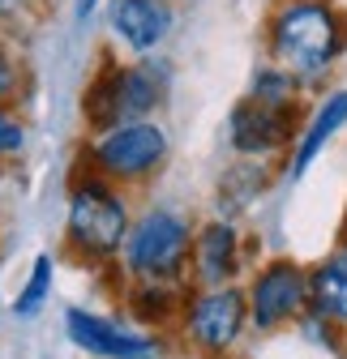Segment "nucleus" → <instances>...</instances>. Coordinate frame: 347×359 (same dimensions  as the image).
I'll return each mask as SVG.
<instances>
[{
    "mask_svg": "<svg viewBox=\"0 0 347 359\" xmlns=\"http://www.w3.org/2000/svg\"><path fill=\"white\" fill-rule=\"evenodd\" d=\"M266 52L300 86H317L347 52V13L334 0H279L266 18Z\"/></svg>",
    "mask_w": 347,
    "mask_h": 359,
    "instance_id": "obj_1",
    "label": "nucleus"
},
{
    "mask_svg": "<svg viewBox=\"0 0 347 359\" xmlns=\"http://www.w3.org/2000/svg\"><path fill=\"white\" fill-rule=\"evenodd\" d=\"M129 240V201L112 189V180L91 171L69 189L65 244L77 261H112Z\"/></svg>",
    "mask_w": 347,
    "mask_h": 359,
    "instance_id": "obj_2",
    "label": "nucleus"
},
{
    "mask_svg": "<svg viewBox=\"0 0 347 359\" xmlns=\"http://www.w3.org/2000/svg\"><path fill=\"white\" fill-rule=\"evenodd\" d=\"M167 81H171L167 65H155V60H138V65L103 60V69L95 73V81L81 95V116L95 133L146 120L167 99Z\"/></svg>",
    "mask_w": 347,
    "mask_h": 359,
    "instance_id": "obj_3",
    "label": "nucleus"
},
{
    "mask_svg": "<svg viewBox=\"0 0 347 359\" xmlns=\"http://www.w3.org/2000/svg\"><path fill=\"white\" fill-rule=\"evenodd\" d=\"M193 227L189 218H181L176 210H146L124 240V265L133 278L146 283H176L185 274V265L193 261Z\"/></svg>",
    "mask_w": 347,
    "mask_h": 359,
    "instance_id": "obj_4",
    "label": "nucleus"
},
{
    "mask_svg": "<svg viewBox=\"0 0 347 359\" xmlns=\"http://www.w3.org/2000/svg\"><path fill=\"white\" fill-rule=\"evenodd\" d=\"M163 158H167V133L155 120L103 128L91 142V163L112 184H138V180H146L163 167Z\"/></svg>",
    "mask_w": 347,
    "mask_h": 359,
    "instance_id": "obj_5",
    "label": "nucleus"
},
{
    "mask_svg": "<svg viewBox=\"0 0 347 359\" xmlns=\"http://www.w3.org/2000/svg\"><path fill=\"white\" fill-rule=\"evenodd\" d=\"M300 99H287V103H270V99H253L244 95L232 116H228V146L240 154V158H266L292 142H300Z\"/></svg>",
    "mask_w": 347,
    "mask_h": 359,
    "instance_id": "obj_6",
    "label": "nucleus"
},
{
    "mask_svg": "<svg viewBox=\"0 0 347 359\" xmlns=\"http://www.w3.org/2000/svg\"><path fill=\"white\" fill-rule=\"evenodd\" d=\"M185 334L202 355H228L244 325H249V291L240 287H202L197 295H189L185 308Z\"/></svg>",
    "mask_w": 347,
    "mask_h": 359,
    "instance_id": "obj_7",
    "label": "nucleus"
},
{
    "mask_svg": "<svg viewBox=\"0 0 347 359\" xmlns=\"http://www.w3.org/2000/svg\"><path fill=\"white\" fill-rule=\"evenodd\" d=\"M309 312V269H300L296 261L279 257L266 261L249 283V321L253 330H283L292 321H300Z\"/></svg>",
    "mask_w": 347,
    "mask_h": 359,
    "instance_id": "obj_8",
    "label": "nucleus"
},
{
    "mask_svg": "<svg viewBox=\"0 0 347 359\" xmlns=\"http://www.w3.org/2000/svg\"><path fill=\"white\" fill-rule=\"evenodd\" d=\"M65 334L73 346H81L95 359H155V351H159L146 334H129L124 325L99 317V312H86V308L65 312Z\"/></svg>",
    "mask_w": 347,
    "mask_h": 359,
    "instance_id": "obj_9",
    "label": "nucleus"
},
{
    "mask_svg": "<svg viewBox=\"0 0 347 359\" xmlns=\"http://www.w3.org/2000/svg\"><path fill=\"white\" fill-rule=\"evenodd\" d=\"M193 278L202 287H228L240 274V231L228 218H214L193 236Z\"/></svg>",
    "mask_w": 347,
    "mask_h": 359,
    "instance_id": "obj_10",
    "label": "nucleus"
},
{
    "mask_svg": "<svg viewBox=\"0 0 347 359\" xmlns=\"http://www.w3.org/2000/svg\"><path fill=\"white\" fill-rule=\"evenodd\" d=\"M107 18H112L116 39L138 56L155 52L171 30V5L167 0H112Z\"/></svg>",
    "mask_w": 347,
    "mask_h": 359,
    "instance_id": "obj_11",
    "label": "nucleus"
},
{
    "mask_svg": "<svg viewBox=\"0 0 347 359\" xmlns=\"http://www.w3.org/2000/svg\"><path fill=\"white\" fill-rule=\"evenodd\" d=\"M347 124V90H334V95H326L322 103H317V111H313V120L305 124V133H300V142H296V150H292V180H300L309 167H313V158L326 150V142L334 137V133Z\"/></svg>",
    "mask_w": 347,
    "mask_h": 359,
    "instance_id": "obj_12",
    "label": "nucleus"
},
{
    "mask_svg": "<svg viewBox=\"0 0 347 359\" xmlns=\"http://www.w3.org/2000/svg\"><path fill=\"white\" fill-rule=\"evenodd\" d=\"M309 312L347 325V252H330L309 269Z\"/></svg>",
    "mask_w": 347,
    "mask_h": 359,
    "instance_id": "obj_13",
    "label": "nucleus"
},
{
    "mask_svg": "<svg viewBox=\"0 0 347 359\" xmlns=\"http://www.w3.org/2000/svg\"><path fill=\"white\" fill-rule=\"evenodd\" d=\"M129 308H133V317H138V321H146V325H163V321L176 317V312L185 317L189 295L181 291V278H176V283H146V278H138L133 295H129Z\"/></svg>",
    "mask_w": 347,
    "mask_h": 359,
    "instance_id": "obj_14",
    "label": "nucleus"
},
{
    "mask_svg": "<svg viewBox=\"0 0 347 359\" xmlns=\"http://www.w3.org/2000/svg\"><path fill=\"white\" fill-rule=\"evenodd\" d=\"M48 295H52V252H39L34 265H30L26 287H22L18 299H13V317H22V321L39 317L43 304H48Z\"/></svg>",
    "mask_w": 347,
    "mask_h": 359,
    "instance_id": "obj_15",
    "label": "nucleus"
},
{
    "mask_svg": "<svg viewBox=\"0 0 347 359\" xmlns=\"http://www.w3.org/2000/svg\"><path fill=\"white\" fill-rule=\"evenodd\" d=\"M262 189H266V171L257 167V158H253V163H240V167H232V171L223 175V184H219V210H223V205H228V210H244Z\"/></svg>",
    "mask_w": 347,
    "mask_h": 359,
    "instance_id": "obj_16",
    "label": "nucleus"
},
{
    "mask_svg": "<svg viewBox=\"0 0 347 359\" xmlns=\"http://www.w3.org/2000/svg\"><path fill=\"white\" fill-rule=\"evenodd\" d=\"M300 90H305V86H300L283 65H262V69H257L253 73V81H249V95L253 99H270V103H287V99H300Z\"/></svg>",
    "mask_w": 347,
    "mask_h": 359,
    "instance_id": "obj_17",
    "label": "nucleus"
},
{
    "mask_svg": "<svg viewBox=\"0 0 347 359\" xmlns=\"http://www.w3.org/2000/svg\"><path fill=\"white\" fill-rule=\"evenodd\" d=\"M26 142V133H22V120L9 116L5 107H0V154H18Z\"/></svg>",
    "mask_w": 347,
    "mask_h": 359,
    "instance_id": "obj_18",
    "label": "nucleus"
},
{
    "mask_svg": "<svg viewBox=\"0 0 347 359\" xmlns=\"http://www.w3.org/2000/svg\"><path fill=\"white\" fill-rule=\"evenodd\" d=\"M18 90V69H13V56L5 48V39H0V99H9Z\"/></svg>",
    "mask_w": 347,
    "mask_h": 359,
    "instance_id": "obj_19",
    "label": "nucleus"
},
{
    "mask_svg": "<svg viewBox=\"0 0 347 359\" xmlns=\"http://www.w3.org/2000/svg\"><path fill=\"white\" fill-rule=\"evenodd\" d=\"M95 5H99V0H73V18H77V22H86V18L95 13Z\"/></svg>",
    "mask_w": 347,
    "mask_h": 359,
    "instance_id": "obj_20",
    "label": "nucleus"
},
{
    "mask_svg": "<svg viewBox=\"0 0 347 359\" xmlns=\"http://www.w3.org/2000/svg\"><path fill=\"white\" fill-rule=\"evenodd\" d=\"M18 5H22V0H0V18H9V13H13Z\"/></svg>",
    "mask_w": 347,
    "mask_h": 359,
    "instance_id": "obj_21",
    "label": "nucleus"
},
{
    "mask_svg": "<svg viewBox=\"0 0 347 359\" xmlns=\"http://www.w3.org/2000/svg\"><path fill=\"white\" fill-rule=\"evenodd\" d=\"M339 240H343V244H339V248H343V252H347V218H343V231H339Z\"/></svg>",
    "mask_w": 347,
    "mask_h": 359,
    "instance_id": "obj_22",
    "label": "nucleus"
},
{
    "mask_svg": "<svg viewBox=\"0 0 347 359\" xmlns=\"http://www.w3.org/2000/svg\"><path fill=\"white\" fill-rule=\"evenodd\" d=\"M343 355H347V338H343Z\"/></svg>",
    "mask_w": 347,
    "mask_h": 359,
    "instance_id": "obj_23",
    "label": "nucleus"
}]
</instances>
